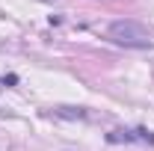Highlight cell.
Listing matches in <instances>:
<instances>
[{
  "label": "cell",
  "instance_id": "3",
  "mask_svg": "<svg viewBox=\"0 0 154 151\" xmlns=\"http://www.w3.org/2000/svg\"><path fill=\"white\" fill-rule=\"evenodd\" d=\"M54 116H59V119H86V110L83 107H57Z\"/></svg>",
  "mask_w": 154,
  "mask_h": 151
},
{
  "label": "cell",
  "instance_id": "2",
  "mask_svg": "<svg viewBox=\"0 0 154 151\" xmlns=\"http://www.w3.org/2000/svg\"><path fill=\"white\" fill-rule=\"evenodd\" d=\"M107 139L110 142H151L154 145V133L148 131H113Z\"/></svg>",
  "mask_w": 154,
  "mask_h": 151
},
{
  "label": "cell",
  "instance_id": "1",
  "mask_svg": "<svg viewBox=\"0 0 154 151\" xmlns=\"http://www.w3.org/2000/svg\"><path fill=\"white\" fill-rule=\"evenodd\" d=\"M107 36L113 39L116 45H125V48H151V36L148 30L131 18H119L107 27Z\"/></svg>",
  "mask_w": 154,
  "mask_h": 151
}]
</instances>
